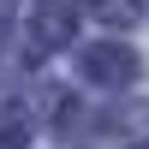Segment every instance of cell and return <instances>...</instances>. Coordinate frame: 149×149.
Wrapping results in <instances>:
<instances>
[{
	"instance_id": "1",
	"label": "cell",
	"mask_w": 149,
	"mask_h": 149,
	"mask_svg": "<svg viewBox=\"0 0 149 149\" xmlns=\"http://www.w3.org/2000/svg\"><path fill=\"white\" fill-rule=\"evenodd\" d=\"M84 66H90V78L95 84H125L131 72H137V54H131V48H90V54H84Z\"/></svg>"
},
{
	"instance_id": "2",
	"label": "cell",
	"mask_w": 149,
	"mask_h": 149,
	"mask_svg": "<svg viewBox=\"0 0 149 149\" xmlns=\"http://www.w3.org/2000/svg\"><path fill=\"white\" fill-rule=\"evenodd\" d=\"M66 30H72V12H66V6H54V12L42 18V30H36V48H54Z\"/></svg>"
}]
</instances>
